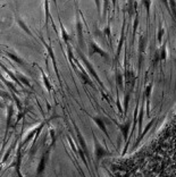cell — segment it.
I'll list each match as a JSON object with an SVG mask.
<instances>
[{"label": "cell", "instance_id": "obj_9", "mask_svg": "<svg viewBox=\"0 0 176 177\" xmlns=\"http://www.w3.org/2000/svg\"><path fill=\"white\" fill-rule=\"evenodd\" d=\"M119 128L122 129V132H123V135H124V139L125 140H127V133H128V128H130V122H126L124 125H119Z\"/></svg>", "mask_w": 176, "mask_h": 177}, {"label": "cell", "instance_id": "obj_11", "mask_svg": "<svg viewBox=\"0 0 176 177\" xmlns=\"http://www.w3.org/2000/svg\"><path fill=\"white\" fill-rule=\"evenodd\" d=\"M77 136H79V140H80V143H81V146H83V150L86 152L88 150H86V146H85V142H84V139L82 137V135H81V133L77 131Z\"/></svg>", "mask_w": 176, "mask_h": 177}, {"label": "cell", "instance_id": "obj_16", "mask_svg": "<svg viewBox=\"0 0 176 177\" xmlns=\"http://www.w3.org/2000/svg\"><path fill=\"white\" fill-rule=\"evenodd\" d=\"M62 38H64L65 41H68V40H69V36L67 35V33H66V31H65L64 29H62Z\"/></svg>", "mask_w": 176, "mask_h": 177}, {"label": "cell", "instance_id": "obj_4", "mask_svg": "<svg viewBox=\"0 0 176 177\" xmlns=\"http://www.w3.org/2000/svg\"><path fill=\"white\" fill-rule=\"evenodd\" d=\"M94 146H95V156H97V159H102L104 156L109 155V152L104 149V146H101V144L98 142L97 139H94Z\"/></svg>", "mask_w": 176, "mask_h": 177}, {"label": "cell", "instance_id": "obj_1", "mask_svg": "<svg viewBox=\"0 0 176 177\" xmlns=\"http://www.w3.org/2000/svg\"><path fill=\"white\" fill-rule=\"evenodd\" d=\"M147 177H176V131L158 153Z\"/></svg>", "mask_w": 176, "mask_h": 177}, {"label": "cell", "instance_id": "obj_12", "mask_svg": "<svg viewBox=\"0 0 176 177\" xmlns=\"http://www.w3.org/2000/svg\"><path fill=\"white\" fill-rule=\"evenodd\" d=\"M44 162H46V156L42 157L41 162H40V165H39V169H38V174H40L42 170L44 169Z\"/></svg>", "mask_w": 176, "mask_h": 177}, {"label": "cell", "instance_id": "obj_6", "mask_svg": "<svg viewBox=\"0 0 176 177\" xmlns=\"http://www.w3.org/2000/svg\"><path fill=\"white\" fill-rule=\"evenodd\" d=\"M92 119H93L94 122L97 123V125L99 126L101 129H102V132H104L106 135H108V133H107V128H106V126H104V119L101 118V117H98V116H94L92 117Z\"/></svg>", "mask_w": 176, "mask_h": 177}, {"label": "cell", "instance_id": "obj_13", "mask_svg": "<svg viewBox=\"0 0 176 177\" xmlns=\"http://www.w3.org/2000/svg\"><path fill=\"white\" fill-rule=\"evenodd\" d=\"M123 42H124V33H122L121 41H119V43H118V47H117V56H118V53H119L121 49H122V44H123Z\"/></svg>", "mask_w": 176, "mask_h": 177}, {"label": "cell", "instance_id": "obj_15", "mask_svg": "<svg viewBox=\"0 0 176 177\" xmlns=\"http://www.w3.org/2000/svg\"><path fill=\"white\" fill-rule=\"evenodd\" d=\"M17 76H18V78L21 80V81H22V82H23V83H24V84H26L27 86H30V82H29V81H27V80H26V78H25V77H24L23 75H21V74H18Z\"/></svg>", "mask_w": 176, "mask_h": 177}, {"label": "cell", "instance_id": "obj_8", "mask_svg": "<svg viewBox=\"0 0 176 177\" xmlns=\"http://www.w3.org/2000/svg\"><path fill=\"white\" fill-rule=\"evenodd\" d=\"M79 75L81 76V78L83 80V82L86 84H89V85H91V86H93V84H92V81L89 78V75L85 73V72H79Z\"/></svg>", "mask_w": 176, "mask_h": 177}, {"label": "cell", "instance_id": "obj_14", "mask_svg": "<svg viewBox=\"0 0 176 177\" xmlns=\"http://www.w3.org/2000/svg\"><path fill=\"white\" fill-rule=\"evenodd\" d=\"M18 24L21 25V26H22V29H23V30H24V31H25V32H26V33H29L30 35H32V33H31V32H30V30H29V29L26 27V25H25V24H24V23H23V22H22L21 20L18 21Z\"/></svg>", "mask_w": 176, "mask_h": 177}, {"label": "cell", "instance_id": "obj_5", "mask_svg": "<svg viewBox=\"0 0 176 177\" xmlns=\"http://www.w3.org/2000/svg\"><path fill=\"white\" fill-rule=\"evenodd\" d=\"M76 29H77V36H79V44H80V48H83L84 45V40H83V29H82V24L81 22L77 21L76 22Z\"/></svg>", "mask_w": 176, "mask_h": 177}, {"label": "cell", "instance_id": "obj_17", "mask_svg": "<svg viewBox=\"0 0 176 177\" xmlns=\"http://www.w3.org/2000/svg\"><path fill=\"white\" fill-rule=\"evenodd\" d=\"M104 34H106V35H108V36L110 35V27H109V25L104 29Z\"/></svg>", "mask_w": 176, "mask_h": 177}, {"label": "cell", "instance_id": "obj_3", "mask_svg": "<svg viewBox=\"0 0 176 177\" xmlns=\"http://www.w3.org/2000/svg\"><path fill=\"white\" fill-rule=\"evenodd\" d=\"M89 48H90V51H89L90 56H92L94 53H99V55H101L102 57H104L106 59H109V55H108L106 51H104L101 48H99L98 44H97L94 41H90V43H89Z\"/></svg>", "mask_w": 176, "mask_h": 177}, {"label": "cell", "instance_id": "obj_7", "mask_svg": "<svg viewBox=\"0 0 176 177\" xmlns=\"http://www.w3.org/2000/svg\"><path fill=\"white\" fill-rule=\"evenodd\" d=\"M6 56H8L11 59H13L14 62H16L17 64H20V65H25V62L21 59L20 57H17V56H15L14 53H11V52H6Z\"/></svg>", "mask_w": 176, "mask_h": 177}, {"label": "cell", "instance_id": "obj_18", "mask_svg": "<svg viewBox=\"0 0 176 177\" xmlns=\"http://www.w3.org/2000/svg\"><path fill=\"white\" fill-rule=\"evenodd\" d=\"M43 78H44V83L47 84V86H48V90H50L51 89V86H50V84H49V82H48V80H47V77L43 75Z\"/></svg>", "mask_w": 176, "mask_h": 177}, {"label": "cell", "instance_id": "obj_2", "mask_svg": "<svg viewBox=\"0 0 176 177\" xmlns=\"http://www.w3.org/2000/svg\"><path fill=\"white\" fill-rule=\"evenodd\" d=\"M79 55H80V57H81V59H82V60H83V63L85 64V66H86V68H88V71L90 72V74H92V75H93V77H94V78H95V80H97V82H98V83H99V84H100V85H101V86H102L104 84H102V82L100 81V78H99V76H98V74L95 73V71H94L93 66H92V65L90 64V62H89V60H88V59L85 58V56H84V55H82V52L80 51V50H79Z\"/></svg>", "mask_w": 176, "mask_h": 177}, {"label": "cell", "instance_id": "obj_10", "mask_svg": "<svg viewBox=\"0 0 176 177\" xmlns=\"http://www.w3.org/2000/svg\"><path fill=\"white\" fill-rule=\"evenodd\" d=\"M116 82H117L118 87L123 89V75L119 73V72H117V73H116Z\"/></svg>", "mask_w": 176, "mask_h": 177}]
</instances>
